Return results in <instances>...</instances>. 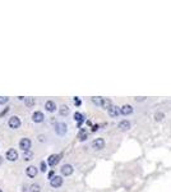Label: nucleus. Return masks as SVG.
I'll return each mask as SVG.
<instances>
[{
  "instance_id": "nucleus-1",
  "label": "nucleus",
  "mask_w": 171,
  "mask_h": 192,
  "mask_svg": "<svg viewBox=\"0 0 171 192\" xmlns=\"http://www.w3.org/2000/svg\"><path fill=\"white\" fill-rule=\"evenodd\" d=\"M22 122L21 119H19V117H17V115H13V117L9 118V120H8V126H9L12 130H18L19 127H21Z\"/></svg>"
},
{
  "instance_id": "nucleus-2",
  "label": "nucleus",
  "mask_w": 171,
  "mask_h": 192,
  "mask_svg": "<svg viewBox=\"0 0 171 192\" xmlns=\"http://www.w3.org/2000/svg\"><path fill=\"white\" fill-rule=\"evenodd\" d=\"M31 146H32V142L29 138H27V137L21 138V141H19V149H21L22 151H28V150H31Z\"/></svg>"
},
{
  "instance_id": "nucleus-3",
  "label": "nucleus",
  "mask_w": 171,
  "mask_h": 192,
  "mask_svg": "<svg viewBox=\"0 0 171 192\" xmlns=\"http://www.w3.org/2000/svg\"><path fill=\"white\" fill-rule=\"evenodd\" d=\"M63 177H60V175H55V177H52L50 179V186L52 188H59L63 186Z\"/></svg>"
},
{
  "instance_id": "nucleus-4",
  "label": "nucleus",
  "mask_w": 171,
  "mask_h": 192,
  "mask_svg": "<svg viewBox=\"0 0 171 192\" xmlns=\"http://www.w3.org/2000/svg\"><path fill=\"white\" fill-rule=\"evenodd\" d=\"M74 172L73 169V165H70V164H64V165L61 166V169H60V173H61V175H64V177H69V175H71Z\"/></svg>"
},
{
  "instance_id": "nucleus-5",
  "label": "nucleus",
  "mask_w": 171,
  "mask_h": 192,
  "mask_svg": "<svg viewBox=\"0 0 171 192\" xmlns=\"http://www.w3.org/2000/svg\"><path fill=\"white\" fill-rule=\"evenodd\" d=\"M55 132H56L59 136H64L65 133L68 132V126L65 123H57L55 126Z\"/></svg>"
},
{
  "instance_id": "nucleus-6",
  "label": "nucleus",
  "mask_w": 171,
  "mask_h": 192,
  "mask_svg": "<svg viewBox=\"0 0 171 192\" xmlns=\"http://www.w3.org/2000/svg\"><path fill=\"white\" fill-rule=\"evenodd\" d=\"M18 151L17 150H14V149H9L7 151V154H5V158H7V160H9V161H15L18 159Z\"/></svg>"
},
{
  "instance_id": "nucleus-7",
  "label": "nucleus",
  "mask_w": 171,
  "mask_h": 192,
  "mask_svg": "<svg viewBox=\"0 0 171 192\" xmlns=\"http://www.w3.org/2000/svg\"><path fill=\"white\" fill-rule=\"evenodd\" d=\"M92 147L95 150H102L104 147H105V140L101 138V137L93 140V141H92Z\"/></svg>"
},
{
  "instance_id": "nucleus-8",
  "label": "nucleus",
  "mask_w": 171,
  "mask_h": 192,
  "mask_svg": "<svg viewBox=\"0 0 171 192\" xmlns=\"http://www.w3.org/2000/svg\"><path fill=\"white\" fill-rule=\"evenodd\" d=\"M26 174H27V177H29V178H35L36 175L38 174V168H37V166H35V165L27 166V168H26Z\"/></svg>"
},
{
  "instance_id": "nucleus-9",
  "label": "nucleus",
  "mask_w": 171,
  "mask_h": 192,
  "mask_svg": "<svg viewBox=\"0 0 171 192\" xmlns=\"http://www.w3.org/2000/svg\"><path fill=\"white\" fill-rule=\"evenodd\" d=\"M60 158H61V156H60L59 154H52V155L49 156L47 164H49L50 166H55V165H56V164L60 161Z\"/></svg>"
},
{
  "instance_id": "nucleus-10",
  "label": "nucleus",
  "mask_w": 171,
  "mask_h": 192,
  "mask_svg": "<svg viewBox=\"0 0 171 192\" xmlns=\"http://www.w3.org/2000/svg\"><path fill=\"white\" fill-rule=\"evenodd\" d=\"M107 113H109V115L111 118H116V117H119V114H120V108L116 105H111L107 109Z\"/></svg>"
},
{
  "instance_id": "nucleus-11",
  "label": "nucleus",
  "mask_w": 171,
  "mask_h": 192,
  "mask_svg": "<svg viewBox=\"0 0 171 192\" xmlns=\"http://www.w3.org/2000/svg\"><path fill=\"white\" fill-rule=\"evenodd\" d=\"M43 119H45V115H43L42 111H35V113L32 114V120H33L35 123H42Z\"/></svg>"
},
{
  "instance_id": "nucleus-12",
  "label": "nucleus",
  "mask_w": 171,
  "mask_h": 192,
  "mask_svg": "<svg viewBox=\"0 0 171 192\" xmlns=\"http://www.w3.org/2000/svg\"><path fill=\"white\" fill-rule=\"evenodd\" d=\"M130 127H132L130 122L126 119L121 120V122H119V124H118V128H119L120 131H128V130H130Z\"/></svg>"
},
{
  "instance_id": "nucleus-13",
  "label": "nucleus",
  "mask_w": 171,
  "mask_h": 192,
  "mask_svg": "<svg viewBox=\"0 0 171 192\" xmlns=\"http://www.w3.org/2000/svg\"><path fill=\"white\" fill-rule=\"evenodd\" d=\"M45 109H46V111H49V113H54L55 109H56V104H55V101L47 100L45 103Z\"/></svg>"
},
{
  "instance_id": "nucleus-14",
  "label": "nucleus",
  "mask_w": 171,
  "mask_h": 192,
  "mask_svg": "<svg viewBox=\"0 0 171 192\" xmlns=\"http://www.w3.org/2000/svg\"><path fill=\"white\" fill-rule=\"evenodd\" d=\"M133 113V106L132 105H123L120 108V114L123 115H129Z\"/></svg>"
},
{
  "instance_id": "nucleus-15",
  "label": "nucleus",
  "mask_w": 171,
  "mask_h": 192,
  "mask_svg": "<svg viewBox=\"0 0 171 192\" xmlns=\"http://www.w3.org/2000/svg\"><path fill=\"white\" fill-rule=\"evenodd\" d=\"M22 158H23L24 161H31L32 159H33V151H32V150L23 151V154H22Z\"/></svg>"
},
{
  "instance_id": "nucleus-16",
  "label": "nucleus",
  "mask_w": 171,
  "mask_h": 192,
  "mask_svg": "<svg viewBox=\"0 0 171 192\" xmlns=\"http://www.w3.org/2000/svg\"><path fill=\"white\" fill-rule=\"evenodd\" d=\"M69 113H70V109H69L68 105H61L59 108V114L61 115V117H67Z\"/></svg>"
},
{
  "instance_id": "nucleus-17",
  "label": "nucleus",
  "mask_w": 171,
  "mask_h": 192,
  "mask_svg": "<svg viewBox=\"0 0 171 192\" xmlns=\"http://www.w3.org/2000/svg\"><path fill=\"white\" fill-rule=\"evenodd\" d=\"M35 104H36L35 97H26L24 99V105H26L27 108H33Z\"/></svg>"
},
{
  "instance_id": "nucleus-18",
  "label": "nucleus",
  "mask_w": 171,
  "mask_h": 192,
  "mask_svg": "<svg viewBox=\"0 0 171 192\" xmlns=\"http://www.w3.org/2000/svg\"><path fill=\"white\" fill-rule=\"evenodd\" d=\"M74 120H75V122L78 123L79 126H81L82 123H83L84 118H83V115H82L81 113H78V111H77V113H74Z\"/></svg>"
},
{
  "instance_id": "nucleus-19",
  "label": "nucleus",
  "mask_w": 171,
  "mask_h": 192,
  "mask_svg": "<svg viewBox=\"0 0 171 192\" xmlns=\"http://www.w3.org/2000/svg\"><path fill=\"white\" fill-rule=\"evenodd\" d=\"M92 103L97 106H102V103H104V97H92Z\"/></svg>"
},
{
  "instance_id": "nucleus-20",
  "label": "nucleus",
  "mask_w": 171,
  "mask_h": 192,
  "mask_svg": "<svg viewBox=\"0 0 171 192\" xmlns=\"http://www.w3.org/2000/svg\"><path fill=\"white\" fill-rule=\"evenodd\" d=\"M111 105H112V104H111V100H110V99H104V103H102V106H101V108L109 109Z\"/></svg>"
},
{
  "instance_id": "nucleus-21",
  "label": "nucleus",
  "mask_w": 171,
  "mask_h": 192,
  "mask_svg": "<svg viewBox=\"0 0 171 192\" xmlns=\"http://www.w3.org/2000/svg\"><path fill=\"white\" fill-rule=\"evenodd\" d=\"M31 192H41V187L40 185H37V183H33V185H31Z\"/></svg>"
},
{
  "instance_id": "nucleus-22",
  "label": "nucleus",
  "mask_w": 171,
  "mask_h": 192,
  "mask_svg": "<svg viewBox=\"0 0 171 192\" xmlns=\"http://www.w3.org/2000/svg\"><path fill=\"white\" fill-rule=\"evenodd\" d=\"M85 138H87V132H85V130H81V132H79V140L84 141Z\"/></svg>"
},
{
  "instance_id": "nucleus-23",
  "label": "nucleus",
  "mask_w": 171,
  "mask_h": 192,
  "mask_svg": "<svg viewBox=\"0 0 171 192\" xmlns=\"http://www.w3.org/2000/svg\"><path fill=\"white\" fill-rule=\"evenodd\" d=\"M164 118H165V114L161 113V111H160V113H156V114H154V119H156L157 122H158V120H162Z\"/></svg>"
},
{
  "instance_id": "nucleus-24",
  "label": "nucleus",
  "mask_w": 171,
  "mask_h": 192,
  "mask_svg": "<svg viewBox=\"0 0 171 192\" xmlns=\"http://www.w3.org/2000/svg\"><path fill=\"white\" fill-rule=\"evenodd\" d=\"M47 165H49L47 163H45V161H41V169H40V171L42 172V173H45L46 171H47Z\"/></svg>"
},
{
  "instance_id": "nucleus-25",
  "label": "nucleus",
  "mask_w": 171,
  "mask_h": 192,
  "mask_svg": "<svg viewBox=\"0 0 171 192\" xmlns=\"http://www.w3.org/2000/svg\"><path fill=\"white\" fill-rule=\"evenodd\" d=\"M8 101H9V97H7V96H0V105H4Z\"/></svg>"
},
{
  "instance_id": "nucleus-26",
  "label": "nucleus",
  "mask_w": 171,
  "mask_h": 192,
  "mask_svg": "<svg viewBox=\"0 0 171 192\" xmlns=\"http://www.w3.org/2000/svg\"><path fill=\"white\" fill-rule=\"evenodd\" d=\"M73 101H74V104H75L77 106H79V105H81V100H79L78 97H74V99H73Z\"/></svg>"
},
{
  "instance_id": "nucleus-27",
  "label": "nucleus",
  "mask_w": 171,
  "mask_h": 192,
  "mask_svg": "<svg viewBox=\"0 0 171 192\" xmlns=\"http://www.w3.org/2000/svg\"><path fill=\"white\" fill-rule=\"evenodd\" d=\"M8 110H9V109H8V108H7V109H5V110H4V111H1V113H0V118H3V117H4V115H5V114H7V113H8Z\"/></svg>"
},
{
  "instance_id": "nucleus-28",
  "label": "nucleus",
  "mask_w": 171,
  "mask_h": 192,
  "mask_svg": "<svg viewBox=\"0 0 171 192\" xmlns=\"http://www.w3.org/2000/svg\"><path fill=\"white\" fill-rule=\"evenodd\" d=\"M52 175H54V172H50V173H49V177H50V179L52 178Z\"/></svg>"
},
{
  "instance_id": "nucleus-29",
  "label": "nucleus",
  "mask_w": 171,
  "mask_h": 192,
  "mask_svg": "<svg viewBox=\"0 0 171 192\" xmlns=\"http://www.w3.org/2000/svg\"><path fill=\"white\" fill-rule=\"evenodd\" d=\"M98 130V126H95V127L92 128V131H97Z\"/></svg>"
},
{
  "instance_id": "nucleus-30",
  "label": "nucleus",
  "mask_w": 171,
  "mask_h": 192,
  "mask_svg": "<svg viewBox=\"0 0 171 192\" xmlns=\"http://www.w3.org/2000/svg\"><path fill=\"white\" fill-rule=\"evenodd\" d=\"M3 163V158H1V156H0V164H1Z\"/></svg>"
},
{
  "instance_id": "nucleus-31",
  "label": "nucleus",
  "mask_w": 171,
  "mask_h": 192,
  "mask_svg": "<svg viewBox=\"0 0 171 192\" xmlns=\"http://www.w3.org/2000/svg\"><path fill=\"white\" fill-rule=\"evenodd\" d=\"M0 192H3V190H1V188H0Z\"/></svg>"
}]
</instances>
